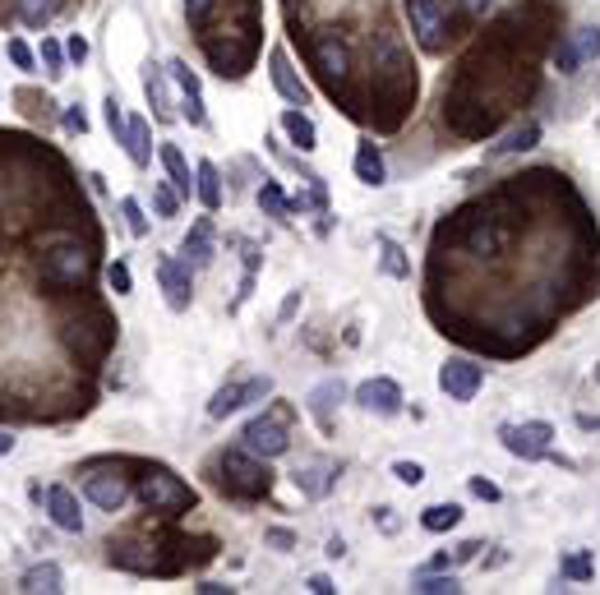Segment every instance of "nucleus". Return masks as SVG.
<instances>
[{
    "label": "nucleus",
    "mask_w": 600,
    "mask_h": 595,
    "mask_svg": "<svg viewBox=\"0 0 600 595\" xmlns=\"http://www.w3.org/2000/svg\"><path fill=\"white\" fill-rule=\"evenodd\" d=\"M217 466H222L217 485L227 489V494H236V499H264L268 489H273V471L264 462H254L250 448H227V453L217 457Z\"/></svg>",
    "instance_id": "1"
},
{
    "label": "nucleus",
    "mask_w": 600,
    "mask_h": 595,
    "mask_svg": "<svg viewBox=\"0 0 600 595\" xmlns=\"http://www.w3.org/2000/svg\"><path fill=\"white\" fill-rule=\"evenodd\" d=\"M139 499H144L148 512H162V517H180V512L194 508V489L167 471V466H144L139 476Z\"/></svg>",
    "instance_id": "2"
},
{
    "label": "nucleus",
    "mask_w": 600,
    "mask_h": 595,
    "mask_svg": "<svg viewBox=\"0 0 600 595\" xmlns=\"http://www.w3.org/2000/svg\"><path fill=\"white\" fill-rule=\"evenodd\" d=\"M310 60H314V70H319V79L328 84V93L337 97V88L347 84V74H351V51L337 37V28H324V33L310 37Z\"/></svg>",
    "instance_id": "3"
},
{
    "label": "nucleus",
    "mask_w": 600,
    "mask_h": 595,
    "mask_svg": "<svg viewBox=\"0 0 600 595\" xmlns=\"http://www.w3.org/2000/svg\"><path fill=\"white\" fill-rule=\"evenodd\" d=\"M88 273H93V263H88L84 245H60V250H51L42 259V282L51 291H79L88 282Z\"/></svg>",
    "instance_id": "4"
},
{
    "label": "nucleus",
    "mask_w": 600,
    "mask_h": 595,
    "mask_svg": "<svg viewBox=\"0 0 600 595\" xmlns=\"http://www.w3.org/2000/svg\"><path fill=\"white\" fill-rule=\"evenodd\" d=\"M245 448H250L254 457H282L291 448V429H287V411L277 406V411H264V416H254L250 425H245Z\"/></svg>",
    "instance_id": "5"
},
{
    "label": "nucleus",
    "mask_w": 600,
    "mask_h": 595,
    "mask_svg": "<svg viewBox=\"0 0 600 595\" xmlns=\"http://www.w3.org/2000/svg\"><path fill=\"white\" fill-rule=\"evenodd\" d=\"M499 439L513 457L522 462H540V457H550V443H554V429L545 420H527V425H504L499 429Z\"/></svg>",
    "instance_id": "6"
},
{
    "label": "nucleus",
    "mask_w": 600,
    "mask_h": 595,
    "mask_svg": "<svg viewBox=\"0 0 600 595\" xmlns=\"http://www.w3.org/2000/svg\"><path fill=\"white\" fill-rule=\"evenodd\" d=\"M273 393V379H240V383H222L213 393V402H208V416L213 420H227L231 411H240V406H250V402H264V397Z\"/></svg>",
    "instance_id": "7"
},
{
    "label": "nucleus",
    "mask_w": 600,
    "mask_h": 595,
    "mask_svg": "<svg viewBox=\"0 0 600 595\" xmlns=\"http://www.w3.org/2000/svg\"><path fill=\"white\" fill-rule=\"evenodd\" d=\"M411 19V33L425 51H444V5L439 0H402Z\"/></svg>",
    "instance_id": "8"
},
{
    "label": "nucleus",
    "mask_w": 600,
    "mask_h": 595,
    "mask_svg": "<svg viewBox=\"0 0 600 595\" xmlns=\"http://www.w3.org/2000/svg\"><path fill=\"white\" fill-rule=\"evenodd\" d=\"M480 379H485V369L476 360H448V365H439V388L453 402H471L480 393Z\"/></svg>",
    "instance_id": "9"
},
{
    "label": "nucleus",
    "mask_w": 600,
    "mask_h": 595,
    "mask_svg": "<svg viewBox=\"0 0 600 595\" xmlns=\"http://www.w3.org/2000/svg\"><path fill=\"white\" fill-rule=\"evenodd\" d=\"M356 406H365L374 416H397L402 411V388L393 379H365L356 388Z\"/></svg>",
    "instance_id": "10"
},
{
    "label": "nucleus",
    "mask_w": 600,
    "mask_h": 595,
    "mask_svg": "<svg viewBox=\"0 0 600 595\" xmlns=\"http://www.w3.org/2000/svg\"><path fill=\"white\" fill-rule=\"evenodd\" d=\"M84 494H88V503H97L102 512H120L125 503H130V485H125V476H88Z\"/></svg>",
    "instance_id": "11"
},
{
    "label": "nucleus",
    "mask_w": 600,
    "mask_h": 595,
    "mask_svg": "<svg viewBox=\"0 0 600 595\" xmlns=\"http://www.w3.org/2000/svg\"><path fill=\"white\" fill-rule=\"evenodd\" d=\"M268 74H273V88H277L282 97H287L291 107H305V97H310V88L300 84V74L291 70L287 51H268Z\"/></svg>",
    "instance_id": "12"
},
{
    "label": "nucleus",
    "mask_w": 600,
    "mask_h": 595,
    "mask_svg": "<svg viewBox=\"0 0 600 595\" xmlns=\"http://www.w3.org/2000/svg\"><path fill=\"white\" fill-rule=\"evenodd\" d=\"M157 282L167 291V305L171 310H190V268H180L176 259H157Z\"/></svg>",
    "instance_id": "13"
},
{
    "label": "nucleus",
    "mask_w": 600,
    "mask_h": 595,
    "mask_svg": "<svg viewBox=\"0 0 600 595\" xmlns=\"http://www.w3.org/2000/svg\"><path fill=\"white\" fill-rule=\"evenodd\" d=\"M171 79H176L180 93H185V120H190V125H208L204 93H199V74H194L185 60H171Z\"/></svg>",
    "instance_id": "14"
},
{
    "label": "nucleus",
    "mask_w": 600,
    "mask_h": 595,
    "mask_svg": "<svg viewBox=\"0 0 600 595\" xmlns=\"http://www.w3.org/2000/svg\"><path fill=\"white\" fill-rule=\"evenodd\" d=\"M47 512H51V522H56L60 531H70V536H79V531H84V512H79V499H74L65 485L47 489Z\"/></svg>",
    "instance_id": "15"
},
{
    "label": "nucleus",
    "mask_w": 600,
    "mask_h": 595,
    "mask_svg": "<svg viewBox=\"0 0 600 595\" xmlns=\"http://www.w3.org/2000/svg\"><path fill=\"white\" fill-rule=\"evenodd\" d=\"M213 222H208V217H199V222H194L190 227V236H185V245H180V254H185V268H208V263H213Z\"/></svg>",
    "instance_id": "16"
},
{
    "label": "nucleus",
    "mask_w": 600,
    "mask_h": 595,
    "mask_svg": "<svg viewBox=\"0 0 600 595\" xmlns=\"http://www.w3.org/2000/svg\"><path fill=\"white\" fill-rule=\"evenodd\" d=\"M65 572H60V563H37V568H28L24 577H19V591H28V595H56V591H65Z\"/></svg>",
    "instance_id": "17"
},
{
    "label": "nucleus",
    "mask_w": 600,
    "mask_h": 595,
    "mask_svg": "<svg viewBox=\"0 0 600 595\" xmlns=\"http://www.w3.org/2000/svg\"><path fill=\"white\" fill-rule=\"evenodd\" d=\"M125 153H130L134 167H148V157H153V130H148V120H125Z\"/></svg>",
    "instance_id": "18"
},
{
    "label": "nucleus",
    "mask_w": 600,
    "mask_h": 595,
    "mask_svg": "<svg viewBox=\"0 0 600 595\" xmlns=\"http://www.w3.org/2000/svg\"><path fill=\"white\" fill-rule=\"evenodd\" d=\"M356 176H360V185H374V190H379V185H384V180H388L384 153H379V148H374L370 139H365V143H360V148H356Z\"/></svg>",
    "instance_id": "19"
},
{
    "label": "nucleus",
    "mask_w": 600,
    "mask_h": 595,
    "mask_svg": "<svg viewBox=\"0 0 600 595\" xmlns=\"http://www.w3.org/2000/svg\"><path fill=\"white\" fill-rule=\"evenodd\" d=\"M333 402H342V379H324L310 393V416L319 420V429H333Z\"/></svg>",
    "instance_id": "20"
},
{
    "label": "nucleus",
    "mask_w": 600,
    "mask_h": 595,
    "mask_svg": "<svg viewBox=\"0 0 600 595\" xmlns=\"http://www.w3.org/2000/svg\"><path fill=\"white\" fill-rule=\"evenodd\" d=\"M194 194H199V203H204L208 213H217V208H222V180H217V167L208 162V157L194 167Z\"/></svg>",
    "instance_id": "21"
},
{
    "label": "nucleus",
    "mask_w": 600,
    "mask_h": 595,
    "mask_svg": "<svg viewBox=\"0 0 600 595\" xmlns=\"http://www.w3.org/2000/svg\"><path fill=\"white\" fill-rule=\"evenodd\" d=\"M540 143V120H522L517 130H508L504 139L494 143V157H508V153H527V148H536Z\"/></svg>",
    "instance_id": "22"
},
{
    "label": "nucleus",
    "mask_w": 600,
    "mask_h": 595,
    "mask_svg": "<svg viewBox=\"0 0 600 595\" xmlns=\"http://www.w3.org/2000/svg\"><path fill=\"white\" fill-rule=\"evenodd\" d=\"M157 157H162V167H167V176H171V190L190 199L194 180H190V167H185V157H180V148H176V143H162V148H157Z\"/></svg>",
    "instance_id": "23"
},
{
    "label": "nucleus",
    "mask_w": 600,
    "mask_h": 595,
    "mask_svg": "<svg viewBox=\"0 0 600 595\" xmlns=\"http://www.w3.org/2000/svg\"><path fill=\"white\" fill-rule=\"evenodd\" d=\"M282 130H287V139L296 143L300 153H314V148H319V130H314V120L300 116V111H287V116H282Z\"/></svg>",
    "instance_id": "24"
},
{
    "label": "nucleus",
    "mask_w": 600,
    "mask_h": 595,
    "mask_svg": "<svg viewBox=\"0 0 600 595\" xmlns=\"http://www.w3.org/2000/svg\"><path fill=\"white\" fill-rule=\"evenodd\" d=\"M14 14L24 28H47L60 14V0H14Z\"/></svg>",
    "instance_id": "25"
},
{
    "label": "nucleus",
    "mask_w": 600,
    "mask_h": 595,
    "mask_svg": "<svg viewBox=\"0 0 600 595\" xmlns=\"http://www.w3.org/2000/svg\"><path fill=\"white\" fill-rule=\"evenodd\" d=\"M457 522H462V508H457V503H430V508L420 512V526H425V531H434V536L453 531Z\"/></svg>",
    "instance_id": "26"
},
{
    "label": "nucleus",
    "mask_w": 600,
    "mask_h": 595,
    "mask_svg": "<svg viewBox=\"0 0 600 595\" xmlns=\"http://www.w3.org/2000/svg\"><path fill=\"white\" fill-rule=\"evenodd\" d=\"M162 74H167V70L148 65L144 93H148V102H153V116H157V120H171V97H167V79H162Z\"/></svg>",
    "instance_id": "27"
},
{
    "label": "nucleus",
    "mask_w": 600,
    "mask_h": 595,
    "mask_svg": "<svg viewBox=\"0 0 600 595\" xmlns=\"http://www.w3.org/2000/svg\"><path fill=\"white\" fill-rule=\"evenodd\" d=\"M296 485L310 494V499H324L328 485H333V476H328V466L324 462H310V466H300L296 471Z\"/></svg>",
    "instance_id": "28"
},
{
    "label": "nucleus",
    "mask_w": 600,
    "mask_h": 595,
    "mask_svg": "<svg viewBox=\"0 0 600 595\" xmlns=\"http://www.w3.org/2000/svg\"><path fill=\"white\" fill-rule=\"evenodd\" d=\"M379 250H384V273L388 277H411V263H407V254H402V245H397V240L379 236Z\"/></svg>",
    "instance_id": "29"
},
{
    "label": "nucleus",
    "mask_w": 600,
    "mask_h": 595,
    "mask_svg": "<svg viewBox=\"0 0 600 595\" xmlns=\"http://www.w3.org/2000/svg\"><path fill=\"white\" fill-rule=\"evenodd\" d=\"M259 208H268V217H277V222H287V217H291L287 194L277 190L273 180H264V190H259Z\"/></svg>",
    "instance_id": "30"
},
{
    "label": "nucleus",
    "mask_w": 600,
    "mask_h": 595,
    "mask_svg": "<svg viewBox=\"0 0 600 595\" xmlns=\"http://www.w3.org/2000/svg\"><path fill=\"white\" fill-rule=\"evenodd\" d=\"M577 65H582V56H577V37H559V47H554V70L559 74H577Z\"/></svg>",
    "instance_id": "31"
},
{
    "label": "nucleus",
    "mask_w": 600,
    "mask_h": 595,
    "mask_svg": "<svg viewBox=\"0 0 600 595\" xmlns=\"http://www.w3.org/2000/svg\"><path fill=\"white\" fill-rule=\"evenodd\" d=\"M416 591H420V595H457L462 586H457L453 572H448V577H430V572H425V577L416 582Z\"/></svg>",
    "instance_id": "32"
},
{
    "label": "nucleus",
    "mask_w": 600,
    "mask_h": 595,
    "mask_svg": "<svg viewBox=\"0 0 600 595\" xmlns=\"http://www.w3.org/2000/svg\"><path fill=\"white\" fill-rule=\"evenodd\" d=\"M120 213H125L130 236H148V217H144V208H139V199H120Z\"/></svg>",
    "instance_id": "33"
},
{
    "label": "nucleus",
    "mask_w": 600,
    "mask_h": 595,
    "mask_svg": "<svg viewBox=\"0 0 600 595\" xmlns=\"http://www.w3.org/2000/svg\"><path fill=\"white\" fill-rule=\"evenodd\" d=\"M577 56L582 60H596L600 56V28H577Z\"/></svg>",
    "instance_id": "34"
},
{
    "label": "nucleus",
    "mask_w": 600,
    "mask_h": 595,
    "mask_svg": "<svg viewBox=\"0 0 600 595\" xmlns=\"http://www.w3.org/2000/svg\"><path fill=\"white\" fill-rule=\"evenodd\" d=\"M107 282H111V291H116V296H130V291H134V277H130V268H125V263H111Z\"/></svg>",
    "instance_id": "35"
},
{
    "label": "nucleus",
    "mask_w": 600,
    "mask_h": 595,
    "mask_svg": "<svg viewBox=\"0 0 600 595\" xmlns=\"http://www.w3.org/2000/svg\"><path fill=\"white\" fill-rule=\"evenodd\" d=\"M153 208H157V217H176V190H171V185H157Z\"/></svg>",
    "instance_id": "36"
},
{
    "label": "nucleus",
    "mask_w": 600,
    "mask_h": 595,
    "mask_svg": "<svg viewBox=\"0 0 600 595\" xmlns=\"http://www.w3.org/2000/svg\"><path fill=\"white\" fill-rule=\"evenodd\" d=\"M393 476L402 480V485H411V489H416L420 480H425V466H420V462H393Z\"/></svg>",
    "instance_id": "37"
},
{
    "label": "nucleus",
    "mask_w": 600,
    "mask_h": 595,
    "mask_svg": "<svg viewBox=\"0 0 600 595\" xmlns=\"http://www.w3.org/2000/svg\"><path fill=\"white\" fill-rule=\"evenodd\" d=\"M42 60H47V74H51V79H60V74H65V51H60L56 42H42Z\"/></svg>",
    "instance_id": "38"
},
{
    "label": "nucleus",
    "mask_w": 600,
    "mask_h": 595,
    "mask_svg": "<svg viewBox=\"0 0 600 595\" xmlns=\"http://www.w3.org/2000/svg\"><path fill=\"white\" fill-rule=\"evenodd\" d=\"M564 572L573 577V582H587V577H591V559H587V554H573V559L564 563Z\"/></svg>",
    "instance_id": "39"
},
{
    "label": "nucleus",
    "mask_w": 600,
    "mask_h": 595,
    "mask_svg": "<svg viewBox=\"0 0 600 595\" xmlns=\"http://www.w3.org/2000/svg\"><path fill=\"white\" fill-rule=\"evenodd\" d=\"M107 125H111V134H116V143L125 139V116H120V102H116V97H107Z\"/></svg>",
    "instance_id": "40"
},
{
    "label": "nucleus",
    "mask_w": 600,
    "mask_h": 595,
    "mask_svg": "<svg viewBox=\"0 0 600 595\" xmlns=\"http://www.w3.org/2000/svg\"><path fill=\"white\" fill-rule=\"evenodd\" d=\"M471 494H476V499H485V503H499V485H494V480H485V476L471 480Z\"/></svg>",
    "instance_id": "41"
},
{
    "label": "nucleus",
    "mask_w": 600,
    "mask_h": 595,
    "mask_svg": "<svg viewBox=\"0 0 600 595\" xmlns=\"http://www.w3.org/2000/svg\"><path fill=\"white\" fill-rule=\"evenodd\" d=\"M10 60L19 65V70H33V51H28V42H19V37H14V42H10Z\"/></svg>",
    "instance_id": "42"
},
{
    "label": "nucleus",
    "mask_w": 600,
    "mask_h": 595,
    "mask_svg": "<svg viewBox=\"0 0 600 595\" xmlns=\"http://www.w3.org/2000/svg\"><path fill=\"white\" fill-rule=\"evenodd\" d=\"M65 56H70L74 65H84V60H88V42H84V37H79V33H74L70 42H65Z\"/></svg>",
    "instance_id": "43"
},
{
    "label": "nucleus",
    "mask_w": 600,
    "mask_h": 595,
    "mask_svg": "<svg viewBox=\"0 0 600 595\" xmlns=\"http://www.w3.org/2000/svg\"><path fill=\"white\" fill-rule=\"evenodd\" d=\"M268 545H273V549H291V545H296V536H291V531H282V526H277V531H268Z\"/></svg>",
    "instance_id": "44"
},
{
    "label": "nucleus",
    "mask_w": 600,
    "mask_h": 595,
    "mask_svg": "<svg viewBox=\"0 0 600 595\" xmlns=\"http://www.w3.org/2000/svg\"><path fill=\"white\" fill-rule=\"evenodd\" d=\"M476 549H480V540H462L457 554H453V563H471V559H476Z\"/></svg>",
    "instance_id": "45"
},
{
    "label": "nucleus",
    "mask_w": 600,
    "mask_h": 595,
    "mask_svg": "<svg viewBox=\"0 0 600 595\" xmlns=\"http://www.w3.org/2000/svg\"><path fill=\"white\" fill-rule=\"evenodd\" d=\"M305 586H310V591H314V595H333V591H337V586H333V582H328L324 572H314V577H310V582H305Z\"/></svg>",
    "instance_id": "46"
},
{
    "label": "nucleus",
    "mask_w": 600,
    "mask_h": 595,
    "mask_svg": "<svg viewBox=\"0 0 600 595\" xmlns=\"http://www.w3.org/2000/svg\"><path fill=\"white\" fill-rule=\"evenodd\" d=\"M328 559H342V554H347V540L342 536H328V549H324Z\"/></svg>",
    "instance_id": "47"
},
{
    "label": "nucleus",
    "mask_w": 600,
    "mask_h": 595,
    "mask_svg": "<svg viewBox=\"0 0 600 595\" xmlns=\"http://www.w3.org/2000/svg\"><path fill=\"white\" fill-rule=\"evenodd\" d=\"M296 305H300V291H291V296H287V300H282V314H277V319L287 323V319H291V314H296Z\"/></svg>",
    "instance_id": "48"
},
{
    "label": "nucleus",
    "mask_w": 600,
    "mask_h": 595,
    "mask_svg": "<svg viewBox=\"0 0 600 595\" xmlns=\"http://www.w3.org/2000/svg\"><path fill=\"white\" fill-rule=\"evenodd\" d=\"M65 125H70V130H79V134H84V130H88L84 111H65Z\"/></svg>",
    "instance_id": "49"
},
{
    "label": "nucleus",
    "mask_w": 600,
    "mask_h": 595,
    "mask_svg": "<svg viewBox=\"0 0 600 595\" xmlns=\"http://www.w3.org/2000/svg\"><path fill=\"white\" fill-rule=\"evenodd\" d=\"M379 522H384V531H397V522H393V508H379Z\"/></svg>",
    "instance_id": "50"
},
{
    "label": "nucleus",
    "mask_w": 600,
    "mask_h": 595,
    "mask_svg": "<svg viewBox=\"0 0 600 595\" xmlns=\"http://www.w3.org/2000/svg\"><path fill=\"white\" fill-rule=\"evenodd\" d=\"M199 591H204V595H222V591H231V586H222V582H204Z\"/></svg>",
    "instance_id": "51"
},
{
    "label": "nucleus",
    "mask_w": 600,
    "mask_h": 595,
    "mask_svg": "<svg viewBox=\"0 0 600 595\" xmlns=\"http://www.w3.org/2000/svg\"><path fill=\"white\" fill-rule=\"evenodd\" d=\"M0 453H14V439H10V434H0Z\"/></svg>",
    "instance_id": "52"
}]
</instances>
